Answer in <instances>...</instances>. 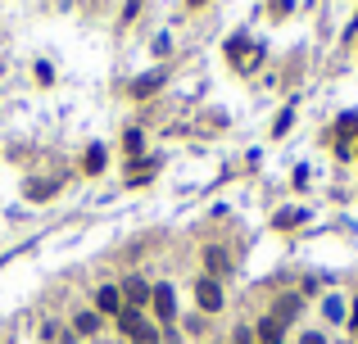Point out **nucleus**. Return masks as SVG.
<instances>
[{"label": "nucleus", "mask_w": 358, "mask_h": 344, "mask_svg": "<svg viewBox=\"0 0 358 344\" xmlns=\"http://www.w3.org/2000/svg\"><path fill=\"white\" fill-rule=\"evenodd\" d=\"M259 335H263V344H282V322H277V317H268V322L259 326Z\"/></svg>", "instance_id": "nucleus-6"}, {"label": "nucleus", "mask_w": 358, "mask_h": 344, "mask_svg": "<svg viewBox=\"0 0 358 344\" xmlns=\"http://www.w3.org/2000/svg\"><path fill=\"white\" fill-rule=\"evenodd\" d=\"M136 344H159V335H154V331H145V326H141V335H136Z\"/></svg>", "instance_id": "nucleus-14"}, {"label": "nucleus", "mask_w": 358, "mask_h": 344, "mask_svg": "<svg viewBox=\"0 0 358 344\" xmlns=\"http://www.w3.org/2000/svg\"><path fill=\"white\" fill-rule=\"evenodd\" d=\"M154 312H159V322H173V312H177V299H173V286H154Z\"/></svg>", "instance_id": "nucleus-2"}, {"label": "nucleus", "mask_w": 358, "mask_h": 344, "mask_svg": "<svg viewBox=\"0 0 358 344\" xmlns=\"http://www.w3.org/2000/svg\"><path fill=\"white\" fill-rule=\"evenodd\" d=\"M96 326H100V317H96V312H82V317H77V335H91Z\"/></svg>", "instance_id": "nucleus-10"}, {"label": "nucleus", "mask_w": 358, "mask_h": 344, "mask_svg": "<svg viewBox=\"0 0 358 344\" xmlns=\"http://www.w3.org/2000/svg\"><path fill=\"white\" fill-rule=\"evenodd\" d=\"M196 299H200V308H204V312H218V308H222V286H218L213 277H204L196 286Z\"/></svg>", "instance_id": "nucleus-1"}, {"label": "nucleus", "mask_w": 358, "mask_h": 344, "mask_svg": "<svg viewBox=\"0 0 358 344\" xmlns=\"http://www.w3.org/2000/svg\"><path fill=\"white\" fill-rule=\"evenodd\" d=\"M186 5H204V0H186Z\"/></svg>", "instance_id": "nucleus-17"}, {"label": "nucleus", "mask_w": 358, "mask_h": 344, "mask_svg": "<svg viewBox=\"0 0 358 344\" xmlns=\"http://www.w3.org/2000/svg\"><path fill=\"white\" fill-rule=\"evenodd\" d=\"M105 168V150L100 145H91V154H87V172H100Z\"/></svg>", "instance_id": "nucleus-12"}, {"label": "nucleus", "mask_w": 358, "mask_h": 344, "mask_svg": "<svg viewBox=\"0 0 358 344\" xmlns=\"http://www.w3.org/2000/svg\"><path fill=\"white\" fill-rule=\"evenodd\" d=\"M204 263H209V272H227V254H222V249H209Z\"/></svg>", "instance_id": "nucleus-8"}, {"label": "nucleus", "mask_w": 358, "mask_h": 344, "mask_svg": "<svg viewBox=\"0 0 358 344\" xmlns=\"http://www.w3.org/2000/svg\"><path fill=\"white\" fill-rule=\"evenodd\" d=\"M304 222V213L299 208H286V213H277V226H299Z\"/></svg>", "instance_id": "nucleus-11"}, {"label": "nucleus", "mask_w": 358, "mask_h": 344, "mask_svg": "<svg viewBox=\"0 0 358 344\" xmlns=\"http://www.w3.org/2000/svg\"><path fill=\"white\" fill-rule=\"evenodd\" d=\"M123 294H127L131 303H145V299H150V286H145V281H136V277H131L127 286H123Z\"/></svg>", "instance_id": "nucleus-5"}, {"label": "nucleus", "mask_w": 358, "mask_h": 344, "mask_svg": "<svg viewBox=\"0 0 358 344\" xmlns=\"http://www.w3.org/2000/svg\"><path fill=\"white\" fill-rule=\"evenodd\" d=\"M227 54H231V64H240V68H245V64H254V59H259V45H245V36H236V41H231L227 45Z\"/></svg>", "instance_id": "nucleus-3"}, {"label": "nucleus", "mask_w": 358, "mask_h": 344, "mask_svg": "<svg viewBox=\"0 0 358 344\" xmlns=\"http://www.w3.org/2000/svg\"><path fill=\"white\" fill-rule=\"evenodd\" d=\"M28 195H32V200H50L54 186H41V182H36V186H28Z\"/></svg>", "instance_id": "nucleus-13"}, {"label": "nucleus", "mask_w": 358, "mask_h": 344, "mask_svg": "<svg viewBox=\"0 0 358 344\" xmlns=\"http://www.w3.org/2000/svg\"><path fill=\"white\" fill-rule=\"evenodd\" d=\"M304 344H326V340H322V335H304Z\"/></svg>", "instance_id": "nucleus-15"}, {"label": "nucleus", "mask_w": 358, "mask_h": 344, "mask_svg": "<svg viewBox=\"0 0 358 344\" xmlns=\"http://www.w3.org/2000/svg\"><path fill=\"white\" fill-rule=\"evenodd\" d=\"M118 322H123V331H127V335H141V317H136V312L123 308V312H118Z\"/></svg>", "instance_id": "nucleus-7"}, {"label": "nucleus", "mask_w": 358, "mask_h": 344, "mask_svg": "<svg viewBox=\"0 0 358 344\" xmlns=\"http://www.w3.org/2000/svg\"><path fill=\"white\" fill-rule=\"evenodd\" d=\"M354 331H358V308H354Z\"/></svg>", "instance_id": "nucleus-16"}, {"label": "nucleus", "mask_w": 358, "mask_h": 344, "mask_svg": "<svg viewBox=\"0 0 358 344\" xmlns=\"http://www.w3.org/2000/svg\"><path fill=\"white\" fill-rule=\"evenodd\" d=\"M159 82H163V77H159V73H150L145 82H136V86H131V91H136V96H150V91H159Z\"/></svg>", "instance_id": "nucleus-9"}, {"label": "nucleus", "mask_w": 358, "mask_h": 344, "mask_svg": "<svg viewBox=\"0 0 358 344\" xmlns=\"http://www.w3.org/2000/svg\"><path fill=\"white\" fill-rule=\"evenodd\" d=\"M96 308L100 312H123V290H114V286L96 290Z\"/></svg>", "instance_id": "nucleus-4"}]
</instances>
